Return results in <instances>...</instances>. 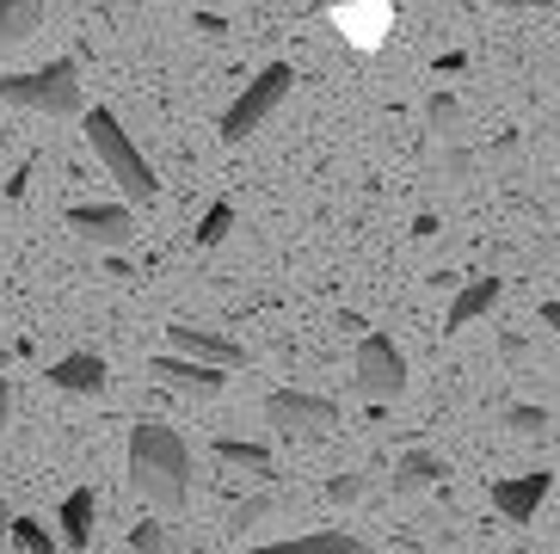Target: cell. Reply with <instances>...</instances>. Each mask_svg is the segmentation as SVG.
I'll list each match as a JSON object with an SVG mask.
<instances>
[{"label": "cell", "instance_id": "6da1fadb", "mask_svg": "<svg viewBox=\"0 0 560 554\" xmlns=\"http://www.w3.org/2000/svg\"><path fill=\"white\" fill-rule=\"evenodd\" d=\"M130 487L154 511H185L191 499V443L161 419L130 425Z\"/></svg>", "mask_w": 560, "mask_h": 554}, {"label": "cell", "instance_id": "7a4b0ae2", "mask_svg": "<svg viewBox=\"0 0 560 554\" xmlns=\"http://www.w3.org/2000/svg\"><path fill=\"white\" fill-rule=\"evenodd\" d=\"M81 130H86V148L100 154V166L117 180V192H124V204H154L161 197V180H154L149 154L130 142V130L117 124L105 105H93V112H81Z\"/></svg>", "mask_w": 560, "mask_h": 554}, {"label": "cell", "instance_id": "3957f363", "mask_svg": "<svg viewBox=\"0 0 560 554\" xmlns=\"http://www.w3.org/2000/svg\"><path fill=\"white\" fill-rule=\"evenodd\" d=\"M0 99L19 105V112H44V117H81L86 99H81V68L56 56L44 68H25V74H7L0 81Z\"/></svg>", "mask_w": 560, "mask_h": 554}, {"label": "cell", "instance_id": "277c9868", "mask_svg": "<svg viewBox=\"0 0 560 554\" xmlns=\"http://www.w3.org/2000/svg\"><path fill=\"white\" fill-rule=\"evenodd\" d=\"M290 86H296V68H290V62H265L259 74L247 81V93L234 99L229 112H222V142L241 148V142H247V136L265 124V117L278 112L283 99H290Z\"/></svg>", "mask_w": 560, "mask_h": 554}, {"label": "cell", "instance_id": "5b68a950", "mask_svg": "<svg viewBox=\"0 0 560 554\" xmlns=\"http://www.w3.org/2000/svg\"><path fill=\"white\" fill-rule=\"evenodd\" d=\"M265 425L290 443H314V438H332V425H339V407H332L327 394H302V389H278L265 394Z\"/></svg>", "mask_w": 560, "mask_h": 554}, {"label": "cell", "instance_id": "8992f818", "mask_svg": "<svg viewBox=\"0 0 560 554\" xmlns=\"http://www.w3.org/2000/svg\"><path fill=\"white\" fill-rule=\"evenodd\" d=\"M351 389L363 401H395L407 389V358L388 333H363L358 339V358H351Z\"/></svg>", "mask_w": 560, "mask_h": 554}, {"label": "cell", "instance_id": "52a82bcc", "mask_svg": "<svg viewBox=\"0 0 560 554\" xmlns=\"http://www.w3.org/2000/svg\"><path fill=\"white\" fill-rule=\"evenodd\" d=\"M68 229L81 234L86 246L117 253V246L136 241V210L130 204H68Z\"/></svg>", "mask_w": 560, "mask_h": 554}, {"label": "cell", "instance_id": "ba28073f", "mask_svg": "<svg viewBox=\"0 0 560 554\" xmlns=\"http://www.w3.org/2000/svg\"><path fill=\"white\" fill-rule=\"evenodd\" d=\"M149 376L161 382V389H173V394H198V401H210V394L229 389V370H215V363H198V358H179V351H161V358H149Z\"/></svg>", "mask_w": 560, "mask_h": 554}, {"label": "cell", "instance_id": "9c48e42d", "mask_svg": "<svg viewBox=\"0 0 560 554\" xmlns=\"http://www.w3.org/2000/svg\"><path fill=\"white\" fill-rule=\"evenodd\" d=\"M166 345L179 351V358H198V363H215V370H241L247 363V345H234L229 333H215V326H166Z\"/></svg>", "mask_w": 560, "mask_h": 554}, {"label": "cell", "instance_id": "30bf717a", "mask_svg": "<svg viewBox=\"0 0 560 554\" xmlns=\"http://www.w3.org/2000/svg\"><path fill=\"white\" fill-rule=\"evenodd\" d=\"M548 487H555V474L529 469V474H505V481H493V511L505 523H529L536 511H542Z\"/></svg>", "mask_w": 560, "mask_h": 554}, {"label": "cell", "instance_id": "8fae6325", "mask_svg": "<svg viewBox=\"0 0 560 554\" xmlns=\"http://www.w3.org/2000/svg\"><path fill=\"white\" fill-rule=\"evenodd\" d=\"M105 382H112V363H105L100 351H68V358H56V363H50V389L81 394V401L105 394Z\"/></svg>", "mask_w": 560, "mask_h": 554}, {"label": "cell", "instance_id": "7c38bea8", "mask_svg": "<svg viewBox=\"0 0 560 554\" xmlns=\"http://www.w3.org/2000/svg\"><path fill=\"white\" fill-rule=\"evenodd\" d=\"M93 530H100V493L74 487L62 499V511H56V536H62V549H86V542H93Z\"/></svg>", "mask_w": 560, "mask_h": 554}, {"label": "cell", "instance_id": "4fadbf2b", "mask_svg": "<svg viewBox=\"0 0 560 554\" xmlns=\"http://www.w3.org/2000/svg\"><path fill=\"white\" fill-rule=\"evenodd\" d=\"M499 296H505V284L499 277H468L456 296H450V314H444V326L450 333H462V326H475L480 314H493L499 309Z\"/></svg>", "mask_w": 560, "mask_h": 554}, {"label": "cell", "instance_id": "5bb4252c", "mask_svg": "<svg viewBox=\"0 0 560 554\" xmlns=\"http://www.w3.org/2000/svg\"><path fill=\"white\" fill-rule=\"evenodd\" d=\"M50 0H0V49H19L25 37L44 32Z\"/></svg>", "mask_w": 560, "mask_h": 554}, {"label": "cell", "instance_id": "9a60e30c", "mask_svg": "<svg viewBox=\"0 0 560 554\" xmlns=\"http://www.w3.org/2000/svg\"><path fill=\"white\" fill-rule=\"evenodd\" d=\"M247 554H370V549L346 530H314V536H290V542H259Z\"/></svg>", "mask_w": 560, "mask_h": 554}, {"label": "cell", "instance_id": "2e32d148", "mask_svg": "<svg viewBox=\"0 0 560 554\" xmlns=\"http://www.w3.org/2000/svg\"><path fill=\"white\" fill-rule=\"evenodd\" d=\"M444 474H450V462H444V457H431V450H407V457L395 462V474H388V481H395V493L407 499V493H425V487H438Z\"/></svg>", "mask_w": 560, "mask_h": 554}, {"label": "cell", "instance_id": "e0dca14e", "mask_svg": "<svg viewBox=\"0 0 560 554\" xmlns=\"http://www.w3.org/2000/svg\"><path fill=\"white\" fill-rule=\"evenodd\" d=\"M210 457L222 462V469H247V474H271V443L259 438H215Z\"/></svg>", "mask_w": 560, "mask_h": 554}, {"label": "cell", "instance_id": "ac0fdd59", "mask_svg": "<svg viewBox=\"0 0 560 554\" xmlns=\"http://www.w3.org/2000/svg\"><path fill=\"white\" fill-rule=\"evenodd\" d=\"M7 542H13L19 554H62V536H56L50 523L44 518H19V511H13V536Z\"/></svg>", "mask_w": 560, "mask_h": 554}, {"label": "cell", "instance_id": "d6986e66", "mask_svg": "<svg viewBox=\"0 0 560 554\" xmlns=\"http://www.w3.org/2000/svg\"><path fill=\"white\" fill-rule=\"evenodd\" d=\"M234 229V204H210V210L198 216V229H191V246H222Z\"/></svg>", "mask_w": 560, "mask_h": 554}, {"label": "cell", "instance_id": "ffe728a7", "mask_svg": "<svg viewBox=\"0 0 560 554\" xmlns=\"http://www.w3.org/2000/svg\"><path fill=\"white\" fill-rule=\"evenodd\" d=\"M425 124L438 136H456L462 130V105H456V93H431L425 99Z\"/></svg>", "mask_w": 560, "mask_h": 554}, {"label": "cell", "instance_id": "44dd1931", "mask_svg": "<svg viewBox=\"0 0 560 554\" xmlns=\"http://www.w3.org/2000/svg\"><path fill=\"white\" fill-rule=\"evenodd\" d=\"M370 493V474H332L327 481V506H358Z\"/></svg>", "mask_w": 560, "mask_h": 554}, {"label": "cell", "instance_id": "7402d4cb", "mask_svg": "<svg viewBox=\"0 0 560 554\" xmlns=\"http://www.w3.org/2000/svg\"><path fill=\"white\" fill-rule=\"evenodd\" d=\"M278 506H283V493H253V499H241V506H234V523H241V530H253V523L271 518Z\"/></svg>", "mask_w": 560, "mask_h": 554}, {"label": "cell", "instance_id": "603a6c76", "mask_svg": "<svg viewBox=\"0 0 560 554\" xmlns=\"http://www.w3.org/2000/svg\"><path fill=\"white\" fill-rule=\"evenodd\" d=\"M130 549H136V554H166V549H173V530H166V523H136V530H130Z\"/></svg>", "mask_w": 560, "mask_h": 554}, {"label": "cell", "instance_id": "cb8c5ba5", "mask_svg": "<svg viewBox=\"0 0 560 554\" xmlns=\"http://www.w3.org/2000/svg\"><path fill=\"white\" fill-rule=\"evenodd\" d=\"M505 425L517 438H542L548 431V407H505Z\"/></svg>", "mask_w": 560, "mask_h": 554}, {"label": "cell", "instance_id": "d4e9b609", "mask_svg": "<svg viewBox=\"0 0 560 554\" xmlns=\"http://www.w3.org/2000/svg\"><path fill=\"white\" fill-rule=\"evenodd\" d=\"M475 166H480V161L468 154V148H450V154H444V180H456V185H462L468 173H475Z\"/></svg>", "mask_w": 560, "mask_h": 554}, {"label": "cell", "instance_id": "484cf974", "mask_svg": "<svg viewBox=\"0 0 560 554\" xmlns=\"http://www.w3.org/2000/svg\"><path fill=\"white\" fill-rule=\"evenodd\" d=\"M191 25H198L203 37H222V19H215V13H198V19H191Z\"/></svg>", "mask_w": 560, "mask_h": 554}, {"label": "cell", "instance_id": "4316f807", "mask_svg": "<svg viewBox=\"0 0 560 554\" xmlns=\"http://www.w3.org/2000/svg\"><path fill=\"white\" fill-rule=\"evenodd\" d=\"M542 326H548V333L560 339V302H542Z\"/></svg>", "mask_w": 560, "mask_h": 554}, {"label": "cell", "instance_id": "83f0119b", "mask_svg": "<svg viewBox=\"0 0 560 554\" xmlns=\"http://www.w3.org/2000/svg\"><path fill=\"white\" fill-rule=\"evenodd\" d=\"M7 413H13V389H7V376H0V425H7Z\"/></svg>", "mask_w": 560, "mask_h": 554}, {"label": "cell", "instance_id": "f1b7e54d", "mask_svg": "<svg viewBox=\"0 0 560 554\" xmlns=\"http://www.w3.org/2000/svg\"><path fill=\"white\" fill-rule=\"evenodd\" d=\"M13 536V511H7V499H0V542Z\"/></svg>", "mask_w": 560, "mask_h": 554}, {"label": "cell", "instance_id": "f546056e", "mask_svg": "<svg viewBox=\"0 0 560 554\" xmlns=\"http://www.w3.org/2000/svg\"><path fill=\"white\" fill-rule=\"evenodd\" d=\"M505 7H555V0H505Z\"/></svg>", "mask_w": 560, "mask_h": 554}, {"label": "cell", "instance_id": "4dcf8cb0", "mask_svg": "<svg viewBox=\"0 0 560 554\" xmlns=\"http://www.w3.org/2000/svg\"><path fill=\"white\" fill-rule=\"evenodd\" d=\"M511 554H529V549H511Z\"/></svg>", "mask_w": 560, "mask_h": 554}, {"label": "cell", "instance_id": "1f68e13d", "mask_svg": "<svg viewBox=\"0 0 560 554\" xmlns=\"http://www.w3.org/2000/svg\"><path fill=\"white\" fill-rule=\"evenodd\" d=\"M0 326H7V321H0Z\"/></svg>", "mask_w": 560, "mask_h": 554}]
</instances>
